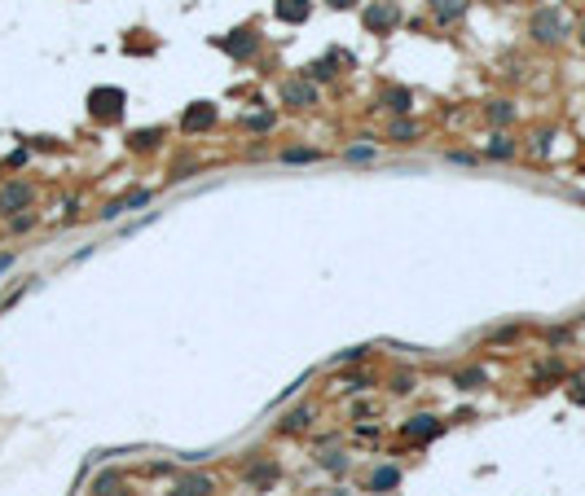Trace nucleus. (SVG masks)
Masks as SVG:
<instances>
[{"mask_svg": "<svg viewBox=\"0 0 585 496\" xmlns=\"http://www.w3.org/2000/svg\"><path fill=\"white\" fill-rule=\"evenodd\" d=\"M211 123H216V106H211V101L185 106V115H181V132H185V137H194V132H207Z\"/></svg>", "mask_w": 585, "mask_h": 496, "instance_id": "obj_11", "label": "nucleus"}, {"mask_svg": "<svg viewBox=\"0 0 585 496\" xmlns=\"http://www.w3.org/2000/svg\"><path fill=\"white\" fill-rule=\"evenodd\" d=\"M35 224H40V215H35V211H22V215H14V220H9V233H31Z\"/></svg>", "mask_w": 585, "mask_h": 496, "instance_id": "obj_26", "label": "nucleus"}, {"mask_svg": "<svg viewBox=\"0 0 585 496\" xmlns=\"http://www.w3.org/2000/svg\"><path fill=\"white\" fill-rule=\"evenodd\" d=\"M414 106H418V97H414V88H405V83H383V88H378V110H387V119L410 115Z\"/></svg>", "mask_w": 585, "mask_h": 496, "instance_id": "obj_6", "label": "nucleus"}, {"mask_svg": "<svg viewBox=\"0 0 585 496\" xmlns=\"http://www.w3.org/2000/svg\"><path fill=\"white\" fill-rule=\"evenodd\" d=\"M396 483H401V470L396 466H378L374 479H370V492H392Z\"/></svg>", "mask_w": 585, "mask_h": 496, "instance_id": "obj_22", "label": "nucleus"}, {"mask_svg": "<svg viewBox=\"0 0 585 496\" xmlns=\"http://www.w3.org/2000/svg\"><path fill=\"white\" fill-rule=\"evenodd\" d=\"M528 35H533L537 44L555 48V44H564L568 35H572V22H568V14H564L559 5H541V9L528 18Z\"/></svg>", "mask_w": 585, "mask_h": 496, "instance_id": "obj_1", "label": "nucleus"}, {"mask_svg": "<svg viewBox=\"0 0 585 496\" xmlns=\"http://www.w3.org/2000/svg\"><path fill=\"white\" fill-rule=\"evenodd\" d=\"M414 386H418V378H414V373H410V369H401V373H396V378H392V391H396V395H410V391H414Z\"/></svg>", "mask_w": 585, "mask_h": 496, "instance_id": "obj_27", "label": "nucleus"}, {"mask_svg": "<svg viewBox=\"0 0 585 496\" xmlns=\"http://www.w3.org/2000/svg\"><path fill=\"white\" fill-rule=\"evenodd\" d=\"M374 159H378V141H370V137L343 150V163H374Z\"/></svg>", "mask_w": 585, "mask_h": 496, "instance_id": "obj_21", "label": "nucleus"}, {"mask_svg": "<svg viewBox=\"0 0 585 496\" xmlns=\"http://www.w3.org/2000/svg\"><path fill=\"white\" fill-rule=\"evenodd\" d=\"M370 382H374V378H370V373H348V378H343L339 386H343V391H365Z\"/></svg>", "mask_w": 585, "mask_h": 496, "instance_id": "obj_29", "label": "nucleus"}, {"mask_svg": "<svg viewBox=\"0 0 585 496\" xmlns=\"http://www.w3.org/2000/svg\"><path fill=\"white\" fill-rule=\"evenodd\" d=\"M519 119V110H515V101H506V97H497V101H484V123L493 128V132H506L510 123Z\"/></svg>", "mask_w": 585, "mask_h": 496, "instance_id": "obj_12", "label": "nucleus"}, {"mask_svg": "<svg viewBox=\"0 0 585 496\" xmlns=\"http://www.w3.org/2000/svg\"><path fill=\"white\" fill-rule=\"evenodd\" d=\"M418 137H423V123L410 115H396V119H387V128H383V141L387 145H414Z\"/></svg>", "mask_w": 585, "mask_h": 496, "instance_id": "obj_9", "label": "nucleus"}, {"mask_svg": "<svg viewBox=\"0 0 585 496\" xmlns=\"http://www.w3.org/2000/svg\"><path fill=\"white\" fill-rule=\"evenodd\" d=\"M313 421H317V408L304 404V408H295V413H286V417L278 421V430H282V435H304Z\"/></svg>", "mask_w": 585, "mask_h": 496, "instance_id": "obj_17", "label": "nucleus"}, {"mask_svg": "<svg viewBox=\"0 0 585 496\" xmlns=\"http://www.w3.org/2000/svg\"><path fill=\"white\" fill-rule=\"evenodd\" d=\"M211 492H216V479L198 475V470H189V475H181L172 483V496H211Z\"/></svg>", "mask_w": 585, "mask_h": 496, "instance_id": "obj_13", "label": "nucleus"}, {"mask_svg": "<svg viewBox=\"0 0 585 496\" xmlns=\"http://www.w3.org/2000/svg\"><path fill=\"white\" fill-rule=\"evenodd\" d=\"M519 154V141L510 137V132H493V137L484 141V159H493V163H510Z\"/></svg>", "mask_w": 585, "mask_h": 496, "instance_id": "obj_15", "label": "nucleus"}, {"mask_svg": "<svg viewBox=\"0 0 585 496\" xmlns=\"http://www.w3.org/2000/svg\"><path fill=\"white\" fill-rule=\"evenodd\" d=\"M401 22H405L401 0H370V5H361V27L370 35H392V31H401Z\"/></svg>", "mask_w": 585, "mask_h": 496, "instance_id": "obj_2", "label": "nucleus"}, {"mask_svg": "<svg viewBox=\"0 0 585 496\" xmlns=\"http://www.w3.org/2000/svg\"><path fill=\"white\" fill-rule=\"evenodd\" d=\"M9 268H14V255L5 250V255H0V272H9Z\"/></svg>", "mask_w": 585, "mask_h": 496, "instance_id": "obj_34", "label": "nucleus"}, {"mask_svg": "<svg viewBox=\"0 0 585 496\" xmlns=\"http://www.w3.org/2000/svg\"><path fill=\"white\" fill-rule=\"evenodd\" d=\"M278 101L286 106V110H317L321 92H317V83H308L304 75H286L278 83Z\"/></svg>", "mask_w": 585, "mask_h": 496, "instance_id": "obj_3", "label": "nucleus"}, {"mask_svg": "<svg viewBox=\"0 0 585 496\" xmlns=\"http://www.w3.org/2000/svg\"><path fill=\"white\" fill-rule=\"evenodd\" d=\"M321 466H326V470H343V466H348V453H339V448H334V453L321 457Z\"/></svg>", "mask_w": 585, "mask_h": 496, "instance_id": "obj_30", "label": "nucleus"}, {"mask_svg": "<svg viewBox=\"0 0 585 496\" xmlns=\"http://www.w3.org/2000/svg\"><path fill=\"white\" fill-rule=\"evenodd\" d=\"M326 5H330V9H361L365 0H326Z\"/></svg>", "mask_w": 585, "mask_h": 496, "instance_id": "obj_32", "label": "nucleus"}, {"mask_svg": "<svg viewBox=\"0 0 585 496\" xmlns=\"http://www.w3.org/2000/svg\"><path fill=\"white\" fill-rule=\"evenodd\" d=\"M159 141H163V128H141V132H128V150H133V154H150Z\"/></svg>", "mask_w": 585, "mask_h": 496, "instance_id": "obj_19", "label": "nucleus"}, {"mask_svg": "<svg viewBox=\"0 0 585 496\" xmlns=\"http://www.w3.org/2000/svg\"><path fill=\"white\" fill-rule=\"evenodd\" d=\"M445 163H458V167H475V163H480V154H471V150H445Z\"/></svg>", "mask_w": 585, "mask_h": 496, "instance_id": "obj_28", "label": "nucleus"}, {"mask_svg": "<svg viewBox=\"0 0 585 496\" xmlns=\"http://www.w3.org/2000/svg\"><path fill=\"white\" fill-rule=\"evenodd\" d=\"M31 202H35V185L27 176L5 180V185H0V220H14V215L31 211Z\"/></svg>", "mask_w": 585, "mask_h": 496, "instance_id": "obj_4", "label": "nucleus"}, {"mask_svg": "<svg viewBox=\"0 0 585 496\" xmlns=\"http://www.w3.org/2000/svg\"><path fill=\"white\" fill-rule=\"evenodd\" d=\"M88 110H93V119H102V123H119V119H124V92L119 88H97L88 97Z\"/></svg>", "mask_w": 585, "mask_h": 496, "instance_id": "obj_7", "label": "nucleus"}, {"mask_svg": "<svg viewBox=\"0 0 585 496\" xmlns=\"http://www.w3.org/2000/svg\"><path fill=\"white\" fill-rule=\"evenodd\" d=\"M27 154L31 150H14V154H9V167H22V163H27Z\"/></svg>", "mask_w": 585, "mask_h": 496, "instance_id": "obj_33", "label": "nucleus"}, {"mask_svg": "<svg viewBox=\"0 0 585 496\" xmlns=\"http://www.w3.org/2000/svg\"><path fill=\"white\" fill-rule=\"evenodd\" d=\"M440 430H445V421H436L432 413H418V417H410V421H405V426H401V435H405V439H418V444L436 439Z\"/></svg>", "mask_w": 585, "mask_h": 496, "instance_id": "obj_14", "label": "nucleus"}, {"mask_svg": "<svg viewBox=\"0 0 585 496\" xmlns=\"http://www.w3.org/2000/svg\"><path fill=\"white\" fill-rule=\"evenodd\" d=\"M471 9V0H427V14H432L436 27H453V22H462Z\"/></svg>", "mask_w": 585, "mask_h": 496, "instance_id": "obj_10", "label": "nucleus"}, {"mask_svg": "<svg viewBox=\"0 0 585 496\" xmlns=\"http://www.w3.org/2000/svg\"><path fill=\"white\" fill-rule=\"evenodd\" d=\"M343 360H348V365H361V360H365V347H352V352H339V356H334V365H343Z\"/></svg>", "mask_w": 585, "mask_h": 496, "instance_id": "obj_31", "label": "nucleus"}, {"mask_svg": "<svg viewBox=\"0 0 585 496\" xmlns=\"http://www.w3.org/2000/svg\"><path fill=\"white\" fill-rule=\"evenodd\" d=\"M119 488H124V475H119V470H106V475H97V483H93V496H119Z\"/></svg>", "mask_w": 585, "mask_h": 496, "instance_id": "obj_23", "label": "nucleus"}, {"mask_svg": "<svg viewBox=\"0 0 585 496\" xmlns=\"http://www.w3.org/2000/svg\"><path fill=\"white\" fill-rule=\"evenodd\" d=\"M220 48L233 57V62H256V53L265 48V40H260L256 27H242V31H229V35H224Z\"/></svg>", "mask_w": 585, "mask_h": 496, "instance_id": "obj_5", "label": "nucleus"}, {"mask_svg": "<svg viewBox=\"0 0 585 496\" xmlns=\"http://www.w3.org/2000/svg\"><path fill=\"white\" fill-rule=\"evenodd\" d=\"M484 382H488L484 369H458L453 373V386H462V391H475V386H484Z\"/></svg>", "mask_w": 585, "mask_h": 496, "instance_id": "obj_24", "label": "nucleus"}, {"mask_svg": "<svg viewBox=\"0 0 585 496\" xmlns=\"http://www.w3.org/2000/svg\"><path fill=\"white\" fill-rule=\"evenodd\" d=\"M238 128H242V132H256V137H265V132L278 128V110H256V115H242V119H238Z\"/></svg>", "mask_w": 585, "mask_h": 496, "instance_id": "obj_18", "label": "nucleus"}, {"mask_svg": "<svg viewBox=\"0 0 585 496\" xmlns=\"http://www.w3.org/2000/svg\"><path fill=\"white\" fill-rule=\"evenodd\" d=\"M247 479L251 483H269V479H278V462H256L247 470Z\"/></svg>", "mask_w": 585, "mask_h": 496, "instance_id": "obj_25", "label": "nucleus"}, {"mask_svg": "<svg viewBox=\"0 0 585 496\" xmlns=\"http://www.w3.org/2000/svg\"><path fill=\"white\" fill-rule=\"evenodd\" d=\"M581 44H585V27H581Z\"/></svg>", "mask_w": 585, "mask_h": 496, "instance_id": "obj_35", "label": "nucleus"}, {"mask_svg": "<svg viewBox=\"0 0 585 496\" xmlns=\"http://www.w3.org/2000/svg\"><path fill=\"white\" fill-rule=\"evenodd\" d=\"M326 154L317 150V145H286V150H278V163L286 167H304V163H321Z\"/></svg>", "mask_w": 585, "mask_h": 496, "instance_id": "obj_16", "label": "nucleus"}, {"mask_svg": "<svg viewBox=\"0 0 585 496\" xmlns=\"http://www.w3.org/2000/svg\"><path fill=\"white\" fill-rule=\"evenodd\" d=\"M308 9H313V0H278V22H304Z\"/></svg>", "mask_w": 585, "mask_h": 496, "instance_id": "obj_20", "label": "nucleus"}, {"mask_svg": "<svg viewBox=\"0 0 585 496\" xmlns=\"http://www.w3.org/2000/svg\"><path fill=\"white\" fill-rule=\"evenodd\" d=\"M137 207H150V189H128V193H119V198H111L102 207V220L111 224V220H119L124 211H137Z\"/></svg>", "mask_w": 585, "mask_h": 496, "instance_id": "obj_8", "label": "nucleus"}]
</instances>
